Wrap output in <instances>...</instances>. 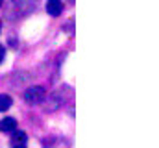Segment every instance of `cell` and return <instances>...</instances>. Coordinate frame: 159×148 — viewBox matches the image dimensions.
<instances>
[{
  "label": "cell",
  "instance_id": "obj_1",
  "mask_svg": "<svg viewBox=\"0 0 159 148\" xmlns=\"http://www.w3.org/2000/svg\"><path fill=\"white\" fill-rule=\"evenodd\" d=\"M46 98V89L43 85H32L24 91V100L32 106H37Z\"/></svg>",
  "mask_w": 159,
  "mask_h": 148
},
{
  "label": "cell",
  "instance_id": "obj_2",
  "mask_svg": "<svg viewBox=\"0 0 159 148\" xmlns=\"http://www.w3.org/2000/svg\"><path fill=\"white\" fill-rule=\"evenodd\" d=\"M63 11V0H46V13L50 17H59Z\"/></svg>",
  "mask_w": 159,
  "mask_h": 148
},
{
  "label": "cell",
  "instance_id": "obj_3",
  "mask_svg": "<svg viewBox=\"0 0 159 148\" xmlns=\"http://www.w3.org/2000/svg\"><path fill=\"white\" fill-rule=\"evenodd\" d=\"M26 141H28V135L24 132H13L11 133V139H9V146L17 148V146H26Z\"/></svg>",
  "mask_w": 159,
  "mask_h": 148
},
{
  "label": "cell",
  "instance_id": "obj_4",
  "mask_svg": "<svg viewBox=\"0 0 159 148\" xmlns=\"http://www.w3.org/2000/svg\"><path fill=\"white\" fill-rule=\"evenodd\" d=\"M17 130V120L13 117H6L0 120V132L2 133H13Z\"/></svg>",
  "mask_w": 159,
  "mask_h": 148
},
{
  "label": "cell",
  "instance_id": "obj_5",
  "mask_svg": "<svg viewBox=\"0 0 159 148\" xmlns=\"http://www.w3.org/2000/svg\"><path fill=\"white\" fill-rule=\"evenodd\" d=\"M11 104H13V100H11L9 95H0V113L7 111L11 108Z\"/></svg>",
  "mask_w": 159,
  "mask_h": 148
},
{
  "label": "cell",
  "instance_id": "obj_6",
  "mask_svg": "<svg viewBox=\"0 0 159 148\" xmlns=\"http://www.w3.org/2000/svg\"><path fill=\"white\" fill-rule=\"evenodd\" d=\"M4 58H6V46H4V44H0V65H2Z\"/></svg>",
  "mask_w": 159,
  "mask_h": 148
},
{
  "label": "cell",
  "instance_id": "obj_7",
  "mask_svg": "<svg viewBox=\"0 0 159 148\" xmlns=\"http://www.w3.org/2000/svg\"><path fill=\"white\" fill-rule=\"evenodd\" d=\"M2 4H4V0H0V7H2Z\"/></svg>",
  "mask_w": 159,
  "mask_h": 148
},
{
  "label": "cell",
  "instance_id": "obj_8",
  "mask_svg": "<svg viewBox=\"0 0 159 148\" xmlns=\"http://www.w3.org/2000/svg\"><path fill=\"white\" fill-rule=\"evenodd\" d=\"M17 148H26V146H17Z\"/></svg>",
  "mask_w": 159,
  "mask_h": 148
},
{
  "label": "cell",
  "instance_id": "obj_9",
  "mask_svg": "<svg viewBox=\"0 0 159 148\" xmlns=\"http://www.w3.org/2000/svg\"><path fill=\"white\" fill-rule=\"evenodd\" d=\"M0 30H2V26H0Z\"/></svg>",
  "mask_w": 159,
  "mask_h": 148
}]
</instances>
